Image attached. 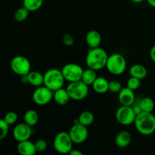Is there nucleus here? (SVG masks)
Listing matches in <instances>:
<instances>
[{
	"label": "nucleus",
	"mask_w": 155,
	"mask_h": 155,
	"mask_svg": "<svg viewBox=\"0 0 155 155\" xmlns=\"http://www.w3.org/2000/svg\"><path fill=\"white\" fill-rule=\"evenodd\" d=\"M108 54L101 47L89 48L86 58V66L95 71H99L106 67Z\"/></svg>",
	"instance_id": "nucleus-1"
},
{
	"label": "nucleus",
	"mask_w": 155,
	"mask_h": 155,
	"mask_svg": "<svg viewBox=\"0 0 155 155\" xmlns=\"http://www.w3.org/2000/svg\"><path fill=\"white\" fill-rule=\"evenodd\" d=\"M136 130L143 136H150L155 133V116L152 112H141L136 115L134 122Z\"/></svg>",
	"instance_id": "nucleus-2"
},
{
	"label": "nucleus",
	"mask_w": 155,
	"mask_h": 155,
	"mask_svg": "<svg viewBox=\"0 0 155 155\" xmlns=\"http://www.w3.org/2000/svg\"><path fill=\"white\" fill-rule=\"evenodd\" d=\"M65 81L61 70L51 68L44 74V86L53 92L63 87Z\"/></svg>",
	"instance_id": "nucleus-3"
},
{
	"label": "nucleus",
	"mask_w": 155,
	"mask_h": 155,
	"mask_svg": "<svg viewBox=\"0 0 155 155\" xmlns=\"http://www.w3.org/2000/svg\"><path fill=\"white\" fill-rule=\"evenodd\" d=\"M106 68L113 75H121L127 69V60L119 53H114L108 56Z\"/></svg>",
	"instance_id": "nucleus-4"
},
{
	"label": "nucleus",
	"mask_w": 155,
	"mask_h": 155,
	"mask_svg": "<svg viewBox=\"0 0 155 155\" xmlns=\"http://www.w3.org/2000/svg\"><path fill=\"white\" fill-rule=\"evenodd\" d=\"M71 99L74 101H81L85 99L89 94V86L82 80L71 82L66 88Z\"/></svg>",
	"instance_id": "nucleus-5"
},
{
	"label": "nucleus",
	"mask_w": 155,
	"mask_h": 155,
	"mask_svg": "<svg viewBox=\"0 0 155 155\" xmlns=\"http://www.w3.org/2000/svg\"><path fill=\"white\" fill-rule=\"evenodd\" d=\"M73 142L69 133L66 132H60L54 138L53 146L54 150L60 154H69L73 149Z\"/></svg>",
	"instance_id": "nucleus-6"
},
{
	"label": "nucleus",
	"mask_w": 155,
	"mask_h": 155,
	"mask_svg": "<svg viewBox=\"0 0 155 155\" xmlns=\"http://www.w3.org/2000/svg\"><path fill=\"white\" fill-rule=\"evenodd\" d=\"M11 68L17 75H27L31 71V64L28 58L22 55L14 57L11 61Z\"/></svg>",
	"instance_id": "nucleus-7"
},
{
	"label": "nucleus",
	"mask_w": 155,
	"mask_h": 155,
	"mask_svg": "<svg viewBox=\"0 0 155 155\" xmlns=\"http://www.w3.org/2000/svg\"><path fill=\"white\" fill-rule=\"evenodd\" d=\"M84 70L78 64L68 63L61 68V72L65 80L69 83L81 80Z\"/></svg>",
	"instance_id": "nucleus-8"
},
{
	"label": "nucleus",
	"mask_w": 155,
	"mask_h": 155,
	"mask_svg": "<svg viewBox=\"0 0 155 155\" xmlns=\"http://www.w3.org/2000/svg\"><path fill=\"white\" fill-rule=\"evenodd\" d=\"M53 93L54 92L52 90L42 85L36 87V89L33 91L32 98L33 102L37 105H46L53 99Z\"/></svg>",
	"instance_id": "nucleus-9"
},
{
	"label": "nucleus",
	"mask_w": 155,
	"mask_h": 155,
	"mask_svg": "<svg viewBox=\"0 0 155 155\" xmlns=\"http://www.w3.org/2000/svg\"><path fill=\"white\" fill-rule=\"evenodd\" d=\"M116 119L120 124L124 126H130L134 124L136 117V114L133 110L132 106L121 105L117 110Z\"/></svg>",
	"instance_id": "nucleus-10"
},
{
	"label": "nucleus",
	"mask_w": 155,
	"mask_h": 155,
	"mask_svg": "<svg viewBox=\"0 0 155 155\" xmlns=\"http://www.w3.org/2000/svg\"><path fill=\"white\" fill-rule=\"evenodd\" d=\"M68 133H69L73 142L75 144L83 143L86 142L89 136L87 127L80 124L78 120L71 127Z\"/></svg>",
	"instance_id": "nucleus-11"
},
{
	"label": "nucleus",
	"mask_w": 155,
	"mask_h": 155,
	"mask_svg": "<svg viewBox=\"0 0 155 155\" xmlns=\"http://www.w3.org/2000/svg\"><path fill=\"white\" fill-rule=\"evenodd\" d=\"M32 127L26 124L25 122L17 124L13 130V137L17 142L28 140L31 137Z\"/></svg>",
	"instance_id": "nucleus-12"
},
{
	"label": "nucleus",
	"mask_w": 155,
	"mask_h": 155,
	"mask_svg": "<svg viewBox=\"0 0 155 155\" xmlns=\"http://www.w3.org/2000/svg\"><path fill=\"white\" fill-rule=\"evenodd\" d=\"M134 91L130 89V88H122L118 93V100L121 105L124 106H132L136 100Z\"/></svg>",
	"instance_id": "nucleus-13"
},
{
	"label": "nucleus",
	"mask_w": 155,
	"mask_h": 155,
	"mask_svg": "<svg viewBox=\"0 0 155 155\" xmlns=\"http://www.w3.org/2000/svg\"><path fill=\"white\" fill-rule=\"evenodd\" d=\"M17 150L21 155H34L37 152L35 143L30 141V139L18 142Z\"/></svg>",
	"instance_id": "nucleus-14"
},
{
	"label": "nucleus",
	"mask_w": 155,
	"mask_h": 155,
	"mask_svg": "<svg viewBox=\"0 0 155 155\" xmlns=\"http://www.w3.org/2000/svg\"><path fill=\"white\" fill-rule=\"evenodd\" d=\"M101 35L97 30H92L88 32L86 35V42L89 48L99 47L101 43Z\"/></svg>",
	"instance_id": "nucleus-15"
},
{
	"label": "nucleus",
	"mask_w": 155,
	"mask_h": 155,
	"mask_svg": "<svg viewBox=\"0 0 155 155\" xmlns=\"http://www.w3.org/2000/svg\"><path fill=\"white\" fill-rule=\"evenodd\" d=\"M132 142V135L128 131H121L116 136L114 142L118 148H124L129 146Z\"/></svg>",
	"instance_id": "nucleus-16"
},
{
	"label": "nucleus",
	"mask_w": 155,
	"mask_h": 155,
	"mask_svg": "<svg viewBox=\"0 0 155 155\" xmlns=\"http://www.w3.org/2000/svg\"><path fill=\"white\" fill-rule=\"evenodd\" d=\"M53 99L55 101L56 104H59V105H65L69 102L71 97H70L67 89L62 87L54 91Z\"/></svg>",
	"instance_id": "nucleus-17"
},
{
	"label": "nucleus",
	"mask_w": 155,
	"mask_h": 155,
	"mask_svg": "<svg viewBox=\"0 0 155 155\" xmlns=\"http://www.w3.org/2000/svg\"><path fill=\"white\" fill-rule=\"evenodd\" d=\"M108 85L109 81H107V79L102 77H98L92 83V86L96 93L104 94L108 92Z\"/></svg>",
	"instance_id": "nucleus-18"
},
{
	"label": "nucleus",
	"mask_w": 155,
	"mask_h": 155,
	"mask_svg": "<svg viewBox=\"0 0 155 155\" xmlns=\"http://www.w3.org/2000/svg\"><path fill=\"white\" fill-rule=\"evenodd\" d=\"M27 83L35 87H39L44 85V74L39 71H30L27 75Z\"/></svg>",
	"instance_id": "nucleus-19"
},
{
	"label": "nucleus",
	"mask_w": 155,
	"mask_h": 155,
	"mask_svg": "<svg viewBox=\"0 0 155 155\" xmlns=\"http://www.w3.org/2000/svg\"><path fill=\"white\" fill-rule=\"evenodd\" d=\"M130 77H134L139 80H143L148 75V71L147 68L144 65L136 64L133 65L130 68Z\"/></svg>",
	"instance_id": "nucleus-20"
},
{
	"label": "nucleus",
	"mask_w": 155,
	"mask_h": 155,
	"mask_svg": "<svg viewBox=\"0 0 155 155\" xmlns=\"http://www.w3.org/2000/svg\"><path fill=\"white\" fill-rule=\"evenodd\" d=\"M24 120L27 124L30 127H34L39 121V114L37 111L33 109L27 110L24 115Z\"/></svg>",
	"instance_id": "nucleus-21"
},
{
	"label": "nucleus",
	"mask_w": 155,
	"mask_h": 155,
	"mask_svg": "<svg viewBox=\"0 0 155 155\" xmlns=\"http://www.w3.org/2000/svg\"><path fill=\"white\" fill-rule=\"evenodd\" d=\"M77 120H78L80 124L88 127L94 123L95 117H94L93 114L91 111H89V110H84V111H83L79 115Z\"/></svg>",
	"instance_id": "nucleus-22"
},
{
	"label": "nucleus",
	"mask_w": 155,
	"mask_h": 155,
	"mask_svg": "<svg viewBox=\"0 0 155 155\" xmlns=\"http://www.w3.org/2000/svg\"><path fill=\"white\" fill-rule=\"evenodd\" d=\"M97 77H98V76H97L96 71L88 68L87 69L83 71L81 80L84 82L86 84H87L88 86H92Z\"/></svg>",
	"instance_id": "nucleus-23"
},
{
	"label": "nucleus",
	"mask_w": 155,
	"mask_h": 155,
	"mask_svg": "<svg viewBox=\"0 0 155 155\" xmlns=\"http://www.w3.org/2000/svg\"><path fill=\"white\" fill-rule=\"evenodd\" d=\"M43 4V0H23V6L30 12L39 10Z\"/></svg>",
	"instance_id": "nucleus-24"
},
{
	"label": "nucleus",
	"mask_w": 155,
	"mask_h": 155,
	"mask_svg": "<svg viewBox=\"0 0 155 155\" xmlns=\"http://www.w3.org/2000/svg\"><path fill=\"white\" fill-rule=\"evenodd\" d=\"M140 106L144 112H152L154 109V101L150 97L140 98Z\"/></svg>",
	"instance_id": "nucleus-25"
},
{
	"label": "nucleus",
	"mask_w": 155,
	"mask_h": 155,
	"mask_svg": "<svg viewBox=\"0 0 155 155\" xmlns=\"http://www.w3.org/2000/svg\"><path fill=\"white\" fill-rule=\"evenodd\" d=\"M29 13H30V12L23 6V7L19 8L15 11L14 18H15V21H18V22H23L28 18Z\"/></svg>",
	"instance_id": "nucleus-26"
},
{
	"label": "nucleus",
	"mask_w": 155,
	"mask_h": 155,
	"mask_svg": "<svg viewBox=\"0 0 155 155\" xmlns=\"http://www.w3.org/2000/svg\"><path fill=\"white\" fill-rule=\"evenodd\" d=\"M122 84L119 80H113L109 81L108 91L113 93H119L120 91L122 89Z\"/></svg>",
	"instance_id": "nucleus-27"
},
{
	"label": "nucleus",
	"mask_w": 155,
	"mask_h": 155,
	"mask_svg": "<svg viewBox=\"0 0 155 155\" xmlns=\"http://www.w3.org/2000/svg\"><path fill=\"white\" fill-rule=\"evenodd\" d=\"M127 87L130 88V89L133 91H136V89L140 87L141 85V80L136 78L134 77H130L127 80Z\"/></svg>",
	"instance_id": "nucleus-28"
},
{
	"label": "nucleus",
	"mask_w": 155,
	"mask_h": 155,
	"mask_svg": "<svg viewBox=\"0 0 155 155\" xmlns=\"http://www.w3.org/2000/svg\"><path fill=\"white\" fill-rule=\"evenodd\" d=\"M9 130V125L4 119H0V140H2L7 136Z\"/></svg>",
	"instance_id": "nucleus-29"
},
{
	"label": "nucleus",
	"mask_w": 155,
	"mask_h": 155,
	"mask_svg": "<svg viewBox=\"0 0 155 155\" xmlns=\"http://www.w3.org/2000/svg\"><path fill=\"white\" fill-rule=\"evenodd\" d=\"M18 119V116L16 112L15 111H9L5 115L4 120H5V122L8 124L9 126L10 125H13L15 124V123L17 122Z\"/></svg>",
	"instance_id": "nucleus-30"
},
{
	"label": "nucleus",
	"mask_w": 155,
	"mask_h": 155,
	"mask_svg": "<svg viewBox=\"0 0 155 155\" xmlns=\"http://www.w3.org/2000/svg\"><path fill=\"white\" fill-rule=\"evenodd\" d=\"M34 143L37 152H43L48 148V142L45 139H38Z\"/></svg>",
	"instance_id": "nucleus-31"
},
{
	"label": "nucleus",
	"mask_w": 155,
	"mask_h": 155,
	"mask_svg": "<svg viewBox=\"0 0 155 155\" xmlns=\"http://www.w3.org/2000/svg\"><path fill=\"white\" fill-rule=\"evenodd\" d=\"M62 41H63V43L67 46H72L74 44V38L71 33H64L62 37Z\"/></svg>",
	"instance_id": "nucleus-32"
},
{
	"label": "nucleus",
	"mask_w": 155,
	"mask_h": 155,
	"mask_svg": "<svg viewBox=\"0 0 155 155\" xmlns=\"http://www.w3.org/2000/svg\"><path fill=\"white\" fill-rule=\"evenodd\" d=\"M140 98H136L134 103H133V105H132V107H133V110H134L135 113L136 114V115H138L139 114H140L141 112H142V108H141L140 106Z\"/></svg>",
	"instance_id": "nucleus-33"
},
{
	"label": "nucleus",
	"mask_w": 155,
	"mask_h": 155,
	"mask_svg": "<svg viewBox=\"0 0 155 155\" xmlns=\"http://www.w3.org/2000/svg\"><path fill=\"white\" fill-rule=\"evenodd\" d=\"M150 58L152 60V61L155 63V45L152 46V48L150 50Z\"/></svg>",
	"instance_id": "nucleus-34"
},
{
	"label": "nucleus",
	"mask_w": 155,
	"mask_h": 155,
	"mask_svg": "<svg viewBox=\"0 0 155 155\" xmlns=\"http://www.w3.org/2000/svg\"><path fill=\"white\" fill-rule=\"evenodd\" d=\"M69 154H71V155H83V152H81V151H79V150L74 149V148H73V149L70 151Z\"/></svg>",
	"instance_id": "nucleus-35"
},
{
	"label": "nucleus",
	"mask_w": 155,
	"mask_h": 155,
	"mask_svg": "<svg viewBox=\"0 0 155 155\" xmlns=\"http://www.w3.org/2000/svg\"><path fill=\"white\" fill-rule=\"evenodd\" d=\"M146 1L149 5H151L153 8H155V0H146Z\"/></svg>",
	"instance_id": "nucleus-36"
},
{
	"label": "nucleus",
	"mask_w": 155,
	"mask_h": 155,
	"mask_svg": "<svg viewBox=\"0 0 155 155\" xmlns=\"http://www.w3.org/2000/svg\"><path fill=\"white\" fill-rule=\"evenodd\" d=\"M131 1L134 3H141L143 1H145V0H131Z\"/></svg>",
	"instance_id": "nucleus-37"
}]
</instances>
